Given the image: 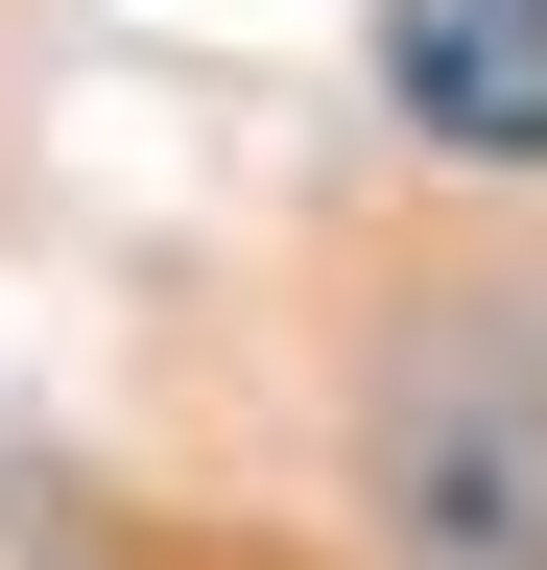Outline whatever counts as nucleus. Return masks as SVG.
I'll use <instances>...</instances> for the list:
<instances>
[{"label":"nucleus","mask_w":547,"mask_h":570,"mask_svg":"<svg viewBox=\"0 0 547 570\" xmlns=\"http://www.w3.org/2000/svg\"><path fill=\"white\" fill-rule=\"evenodd\" d=\"M381 96L452 167H547V0H381Z\"/></svg>","instance_id":"obj_1"}]
</instances>
